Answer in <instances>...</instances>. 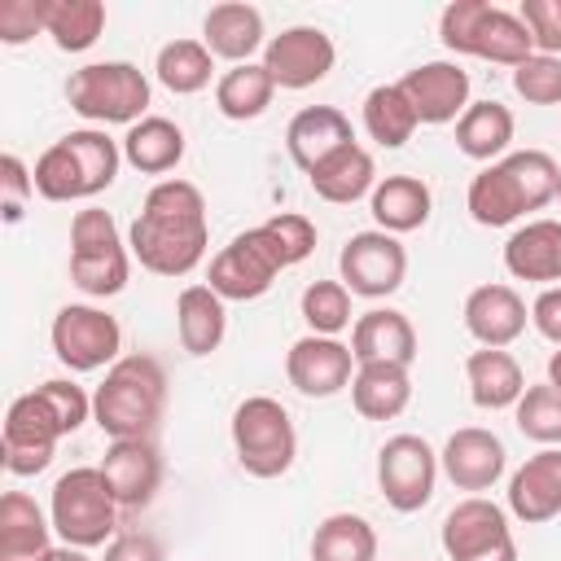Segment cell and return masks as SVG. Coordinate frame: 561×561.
I'll return each instance as SVG.
<instances>
[{"label":"cell","instance_id":"47","mask_svg":"<svg viewBox=\"0 0 561 561\" xmlns=\"http://www.w3.org/2000/svg\"><path fill=\"white\" fill-rule=\"evenodd\" d=\"M105 561H162V543L153 535H145V530H127V535L110 539Z\"/></svg>","mask_w":561,"mask_h":561},{"label":"cell","instance_id":"15","mask_svg":"<svg viewBox=\"0 0 561 561\" xmlns=\"http://www.w3.org/2000/svg\"><path fill=\"white\" fill-rule=\"evenodd\" d=\"M337 272H342V285L359 298H390L403 276H408V250L399 245V237L381 232V228H368V232H355L342 254H337Z\"/></svg>","mask_w":561,"mask_h":561},{"label":"cell","instance_id":"11","mask_svg":"<svg viewBox=\"0 0 561 561\" xmlns=\"http://www.w3.org/2000/svg\"><path fill=\"white\" fill-rule=\"evenodd\" d=\"M276 272H285V259L267 232V224L259 228H245L237 232L215 259H210V272H206V285L224 298V302H254L272 289Z\"/></svg>","mask_w":561,"mask_h":561},{"label":"cell","instance_id":"35","mask_svg":"<svg viewBox=\"0 0 561 561\" xmlns=\"http://www.w3.org/2000/svg\"><path fill=\"white\" fill-rule=\"evenodd\" d=\"M276 96V79L267 75L263 61H245V66H232L219 75L215 83V105L224 118L232 123H245V118H259Z\"/></svg>","mask_w":561,"mask_h":561},{"label":"cell","instance_id":"13","mask_svg":"<svg viewBox=\"0 0 561 561\" xmlns=\"http://www.w3.org/2000/svg\"><path fill=\"white\" fill-rule=\"evenodd\" d=\"M443 552L447 561H517L508 513L486 495L460 500L443 517Z\"/></svg>","mask_w":561,"mask_h":561},{"label":"cell","instance_id":"51","mask_svg":"<svg viewBox=\"0 0 561 561\" xmlns=\"http://www.w3.org/2000/svg\"><path fill=\"white\" fill-rule=\"evenodd\" d=\"M557 202H561V193H557Z\"/></svg>","mask_w":561,"mask_h":561},{"label":"cell","instance_id":"40","mask_svg":"<svg viewBox=\"0 0 561 561\" xmlns=\"http://www.w3.org/2000/svg\"><path fill=\"white\" fill-rule=\"evenodd\" d=\"M513 421H517V430H522L530 443L561 447V390H557L552 381L526 386V394H522L517 408H513Z\"/></svg>","mask_w":561,"mask_h":561},{"label":"cell","instance_id":"33","mask_svg":"<svg viewBox=\"0 0 561 561\" xmlns=\"http://www.w3.org/2000/svg\"><path fill=\"white\" fill-rule=\"evenodd\" d=\"M513 140V110L500 101H469V110L456 118V149L473 162H500Z\"/></svg>","mask_w":561,"mask_h":561},{"label":"cell","instance_id":"5","mask_svg":"<svg viewBox=\"0 0 561 561\" xmlns=\"http://www.w3.org/2000/svg\"><path fill=\"white\" fill-rule=\"evenodd\" d=\"M167 408V368L153 355H123L92 394V421L110 438H149Z\"/></svg>","mask_w":561,"mask_h":561},{"label":"cell","instance_id":"22","mask_svg":"<svg viewBox=\"0 0 561 561\" xmlns=\"http://www.w3.org/2000/svg\"><path fill=\"white\" fill-rule=\"evenodd\" d=\"M508 513L526 526L561 517V447L535 451L513 478H508Z\"/></svg>","mask_w":561,"mask_h":561},{"label":"cell","instance_id":"6","mask_svg":"<svg viewBox=\"0 0 561 561\" xmlns=\"http://www.w3.org/2000/svg\"><path fill=\"white\" fill-rule=\"evenodd\" d=\"M438 39L451 53L482 57V61L513 66V70L526 57H535V39H530L526 22L500 4H486V0H451L438 18Z\"/></svg>","mask_w":561,"mask_h":561},{"label":"cell","instance_id":"41","mask_svg":"<svg viewBox=\"0 0 561 561\" xmlns=\"http://www.w3.org/2000/svg\"><path fill=\"white\" fill-rule=\"evenodd\" d=\"M302 320L320 337H337L351 324V289L342 280H311L302 289Z\"/></svg>","mask_w":561,"mask_h":561},{"label":"cell","instance_id":"31","mask_svg":"<svg viewBox=\"0 0 561 561\" xmlns=\"http://www.w3.org/2000/svg\"><path fill=\"white\" fill-rule=\"evenodd\" d=\"M224 329H228L224 298L210 285H184L180 298H175V333H180V346L188 355H210V351H219Z\"/></svg>","mask_w":561,"mask_h":561},{"label":"cell","instance_id":"25","mask_svg":"<svg viewBox=\"0 0 561 561\" xmlns=\"http://www.w3.org/2000/svg\"><path fill=\"white\" fill-rule=\"evenodd\" d=\"M53 517L26 495L4 491L0 495V561H53Z\"/></svg>","mask_w":561,"mask_h":561},{"label":"cell","instance_id":"10","mask_svg":"<svg viewBox=\"0 0 561 561\" xmlns=\"http://www.w3.org/2000/svg\"><path fill=\"white\" fill-rule=\"evenodd\" d=\"M131 272L127 245L118 237V224L110 210L83 206L70 219V280L88 294V298H114L123 294Z\"/></svg>","mask_w":561,"mask_h":561},{"label":"cell","instance_id":"50","mask_svg":"<svg viewBox=\"0 0 561 561\" xmlns=\"http://www.w3.org/2000/svg\"><path fill=\"white\" fill-rule=\"evenodd\" d=\"M548 381L561 390V346H557V351H552V359H548Z\"/></svg>","mask_w":561,"mask_h":561},{"label":"cell","instance_id":"30","mask_svg":"<svg viewBox=\"0 0 561 561\" xmlns=\"http://www.w3.org/2000/svg\"><path fill=\"white\" fill-rule=\"evenodd\" d=\"M430 184L416 180V175H386L377 180V188L368 193V210L377 219L381 232L399 237V232H416L425 219H430Z\"/></svg>","mask_w":561,"mask_h":561},{"label":"cell","instance_id":"3","mask_svg":"<svg viewBox=\"0 0 561 561\" xmlns=\"http://www.w3.org/2000/svg\"><path fill=\"white\" fill-rule=\"evenodd\" d=\"M557 193H561L557 158L543 149H517V153H504L500 162L482 167L469 180L465 206H469L473 224L504 228V224L522 219L526 210H543Z\"/></svg>","mask_w":561,"mask_h":561},{"label":"cell","instance_id":"19","mask_svg":"<svg viewBox=\"0 0 561 561\" xmlns=\"http://www.w3.org/2000/svg\"><path fill=\"white\" fill-rule=\"evenodd\" d=\"M101 473H105L118 508L123 513H136L162 486V456H158L153 438H114L110 451H105V460H101Z\"/></svg>","mask_w":561,"mask_h":561},{"label":"cell","instance_id":"29","mask_svg":"<svg viewBox=\"0 0 561 561\" xmlns=\"http://www.w3.org/2000/svg\"><path fill=\"white\" fill-rule=\"evenodd\" d=\"M202 44L215 57H224L232 66H245L254 57V48L263 44V13L254 4H237V0L215 4L202 22Z\"/></svg>","mask_w":561,"mask_h":561},{"label":"cell","instance_id":"24","mask_svg":"<svg viewBox=\"0 0 561 561\" xmlns=\"http://www.w3.org/2000/svg\"><path fill=\"white\" fill-rule=\"evenodd\" d=\"M355 131H351V118L337 110V105H307L289 118L285 127V149L294 158V167H302L307 175L329 158L337 153L342 145H351Z\"/></svg>","mask_w":561,"mask_h":561},{"label":"cell","instance_id":"42","mask_svg":"<svg viewBox=\"0 0 561 561\" xmlns=\"http://www.w3.org/2000/svg\"><path fill=\"white\" fill-rule=\"evenodd\" d=\"M513 92L530 105H561V57L535 53L513 70Z\"/></svg>","mask_w":561,"mask_h":561},{"label":"cell","instance_id":"12","mask_svg":"<svg viewBox=\"0 0 561 561\" xmlns=\"http://www.w3.org/2000/svg\"><path fill=\"white\" fill-rule=\"evenodd\" d=\"M53 355L70 368V373H96V368H110L118 364L123 355V329L110 311L101 307H88V302H70L53 316Z\"/></svg>","mask_w":561,"mask_h":561},{"label":"cell","instance_id":"23","mask_svg":"<svg viewBox=\"0 0 561 561\" xmlns=\"http://www.w3.org/2000/svg\"><path fill=\"white\" fill-rule=\"evenodd\" d=\"M526 302L513 285H478L465 298V329L482 342V346H513L526 333Z\"/></svg>","mask_w":561,"mask_h":561},{"label":"cell","instance_id":"36","mask_svg":"<svg viewBox=\"0 0 561 561\" xmlns=\"http://www.w3.org/2000/svg\"><path fill=\"white\" fill-rule=\"evenodd\" d=\"M421 127L408 92L399 83H377L368 96H364V131L381 145V149H399L412 140V131Z\"/></svg>","mask_w":561,"mask_h":561},{"label":"cell","instance_id":"21","mask_svg":"<svg viewBox=\"0 0 561 561\" xmlns=\"http://www.w3.org/2000/svg\"><path fill=\"white\" fill-rule=\"evenodd\" d=\"M351 355L355 364H399L412 368L416 359V329L403 311L394 307H373L355 316L351 324Z\"/></svg>","mask_w":561,"mask_h":561},{"label":"cell","instance_id":"44","mask_svg":"<svg viewBox=\"0 0 561 561\" xmlns=\"http://www.w3.org/2000/svg\"><path fill=\"white\" fill-rule=\"evenodd\" d=\"M517 18L526 22L535 53H548V57L561 53V0H522Z\"/></svg>","mask_w":561,"mask_h":561},{"label":"cell","instance_id":"8","mask_svg":"<svg viewBox=\"0 0 561 561\" xmlns=\"http://www.w3.org/2000/svg\"><path fill=\"white\" fill-rule=\"evenodd\" d=\"M232 451L250 478H280L298 456V434L280 399L250 394L232 412Z\"/></svg>","mask_w":561,"mask_h":561},{"label":"cell","instance_id":"16","mask_svg":"<svg viewBox=\"0 0 561 561\" xmlns=\"http://www.w3.org/2000/svg\"><path fill=\"white\" fill-rule=\"evenodd\" d=\"M333 61H337V48L320 26H289L263 44L267 75L276 79V88H289V92L320 83L333 70Z\"/></svg>","mask_w":561,"mask_h":561},{"label":"cell","instance_id":"1","mask_svg":"<svg viewBox=\"0 0 561 561\" xmlns=\"http://www.w3.org/2000/svg\"><path fill=\"white\" fill-rule=\"evenodd\" d=\"M206 202L188 180H158L127 228L131 254L153 276H188L206 259Z\"/></svg>","mask_w":561,"mask_h":561},{"label":"cell","instance_id":"38","mask_svg":"<svg viewBox=\"0 0 561 561\" xmlns=\"http://www.w3.org/2000/svg\"><path fill=\"white\" fill-rule=\"evenodd\" d=\"M105 31V4L101 0H48L44 4V35L61 53H83Z\"/></svg>","mask_w":561,"mask_h":561},{"label":"cell","instance_id":"48","mask_svg":"<svg viewBox=\"0 0 561 561\" xmlns=\"http://www.w3.org/2000/svg\"><path fill=\"white\" fill-rule=\"evenodd\" d=\"M530 324H535L552 346H561V285H548V289L530 302Z\"/></svg>","mask_w":561,"mask_h":561},{"label":"cell","instance_id":"43","mask_svg":"<svg viewBox=\"0 0 561 561\" xmlns=\"http://www.w3.org/2000/svg\"><path fill=\"white\" fill-rule=\"evenodd\" d=\"M267 232H272V241H276L285 267H298V263L316 250V224H311L307 215H294V210L272 215V219H267Z\"/></svg>","mask_w":561,"mask_h":561},{"label":"cell","instance_id":"7","mask_svg":"<svg viewBox=\"0 0 561 561\" xmlns=\"http://www.w3.org/2000/svg\"><path fill=\"white\" fill-rule=\"evenodd\" d=\"M118 513L123 508H118V500H114L101 465L96 469L79 465V469L61 473L53 482L48 517H53V530L61 535V543H70V548H83L88 552V548H101L105 539H114Z\"/></svg>","mask_w":561,"mask_h":561},{"label":"cell","instance_id":"27","mask_svg":"<svg viewBox=\"0 0 561 561\" xmlns=\"http://www.w3.org/2000/svg\"><path fill=\"white\" fill-rule=\"evenodd\" d=\"M465 381H469V399L482 412H504L517 408V399L526 394V373L508 351L482 346L465 359Z\"/></svg>","mask_w":561,"mask_h":561},{"label":"cell","instance_id":"14","mask_svg":"<svg viewBox=\"0 0 561 561\" xmlns=\"http://www.w3.org/2000/svg\"><path fill=\"white\" fill-rule=\"evenodd\" d=\"M438 482V451L421 434H394L377 451V486L394 513H416L430 504Z\"/></svg>","mask_w":561,"mask_h":561},{"label":"cell","instance_id":"32","mask_svg":"<svg viewBox=\"0 0 561 561\" xmlns=\"http://www.w3.org/2000/svg\"><path fill=\"white\" fill-rule=\"evenodd\" d=\"M351 403L364 421H394L412 403V377L399 364H355Z\"/></svg>","mask_w":561,"mask_h":561},{"label":"cell","instance_id":"9","mask_svg":"<svg viewBox=\"0 0 561 561\" xmlns=\"http://www.w3.org/2000/svg\"><path fill=\"white\" fill-rule=\"evenodd\" d=\"M66 101L88 123L136 127L149 110V79L131 61H92L66 79Z\"/></svg>","mask_w":561,"mask_h":561},{"label":"cell","instance_id":"45","mask_svg":"<svg viewBox=\"0 0 561 561\" xmlns=\"http://www.w3.org/2000/svg\"><path fill=\"white\" fill-rule=\"evenodd\" d=\"M44 4L48 0H0V39L26 44L35 31H44Z\"/></svg>","mask_w":561,"mask_h":561},{"label":"cell","instance_id":"34","mask_svg":"<svg viewBox=\"0 0 561 561\" xmlns=\"http://www.w3.org/2000/svg\"><path fill=\"white\" fill-rule=\"evenodd\" d=\"M123 158L140 171V175H162L175 171L184 158V131L162 118V114H145L136 127H127L123 136Z\"/></svg>","mask_w":561,"mask_h":561},{"label":"cell","instance_id":"39","mask_svg":"<svg viewBox=\"0 0 561 561\" xmlns=\"http://www.w3.org/2000/svg\"><path fill=\"white\" fill-rule=\"evenodd\" d=\"M153 75L167 92L175 96H193L210 83L215 75V53L202 44V39H171L158 48V61H153Z\"/></svg>","mask_w":561,"mask_h":561},{"label":"cell","instance_id":"17","mask_svg":"<svg viewBox=\"0 0 561 561\" xmlns=\"http://www.w3.org/2000/svg\"><path fill=\"white\" fill-rule=\"evenodd\" d=\"M285 377L298 394L307 399H329L337 390L351 386L355 377V355L346 342L337 337H320V333H307L298 337L289 351H285Z\"/></svg>","mask_w":561,"mask_h":561},{"label":"cell","instance_id":"20","mask_svg":"<svg viewBox=\"0 0 561 561\" xmlns=\"http://www.w3.org/2000/svg\"><path fill=\"white\" fill-rule=\"evenodd\" d=\"M399 88L408 92L416 118L430 127L456 123L469 110V75L456 61H421L399 79Z\"/></svg>","mask_w":561,"mask_h":561},{"label":"cell","instance_id":"18","mask_svg":"<svg viewBox=\"0 0 561 561\" xmlns=\"http://www.w3.org/2000/svg\"><path fill=\"white\" fill-rule=\"evenodd\" d=\"M438 465H443V473L451 478L456 491H491L504 478L508 451H504L500 434H491L482 425H465L443 443Z\"/></svg>","mask_w":561,"mask_h":561},{"label":"cell","instance_id":"4","mask_svg":"<svg viewBox=\"0 0 561 561\" xmlns=\"http://www.w3.org/2000/svg\"><path fill=\"white\" fill-rule=\"evenodd\" d=\"M118 162H123L118 140H110L96 127H79V131H66L61 140H53L35 158L31 180L44 202H88L114 184Z\"/></svg>","mask_w":561,"mask_h":561},{"label":"cell","instance_id":"46","mask_svg":"<svg viewBox=\"0 0 561 561\" xmlns=\"http://www.w3.org/2000/svg\"><path fill=\"white\" fill-rule=\"evenodd\" d=\"M0 188H4V219L18 224L26 197L35 193V180H31V171H26V162L18 153H4L0 158Z\"/></svg>","mask_w":561,"mask_h":561},{"label":"cell","instance_id":"2","mask_svg":"<svg viewBox=\"0 0 561 561\" xmlns=\"http://www.w3.org/2000/svg\"><path fill=\"white\" fill-rule=\"evenodd\" d=\"M88 416H92V399L66 377H53V381L18 394L4 412V438H0L4 469L18 478L44 473L53 465L57 443L66 434H75Z\"/></svg>","mask_w":561,"mask_h":561},{"label":"cell","instance_id":"37","mask_svg":"<svg viewBox=\"0 0 561 561\" xmlns=\"http://www.w3.org/2000/svg\"><path fill=\"white\" fill-rule=\"evenodd\" d=\"M311 561H377V530L359 513H329L311 535Z\"/></svg>","mask_w":561,"mask_h":561},{"label":"cell","instance_id":"28","mask_svg":"<svg viewBox=\"0 0 561 561\" xmlns=\"http://www.w3.org/2000/svg\"><path fill=\"white\" fill-rule=\"evenodd\" d=\"M307 180H311V193L316 197H324L333 206H351V202H359L364 193L377 188V162H373V153L364 145L351 140L337 153H329Z\"/></svg>","mask_w":561,"mask_h":561},{"label":"cell","instance_id":"26","mask_svg":"<svg viewBox=\"0 0 561 561\" xmlns=\"http://www.w3.org/2000/svg\"><path fill=\"white\" fill-rule=\"evenodd\" d=\"M504 267L517 280L561 285V219H530L504 241Z\"/></svg>","mask_w":561,"mask_h":561},{"label":"cell","instance_id":"49","mask_svg":"<svg viewBox=\"0 0 561 561\" xmlns=\"http://www.w3.org/2000/svg\"><path fill=\"white\" fill-rule=\"evenodd\" d=\"M53 561H88V552H83V548L61 543V548H53Z\"/></svg>","mask_w":561,"mask_h":561}]
</instances>
